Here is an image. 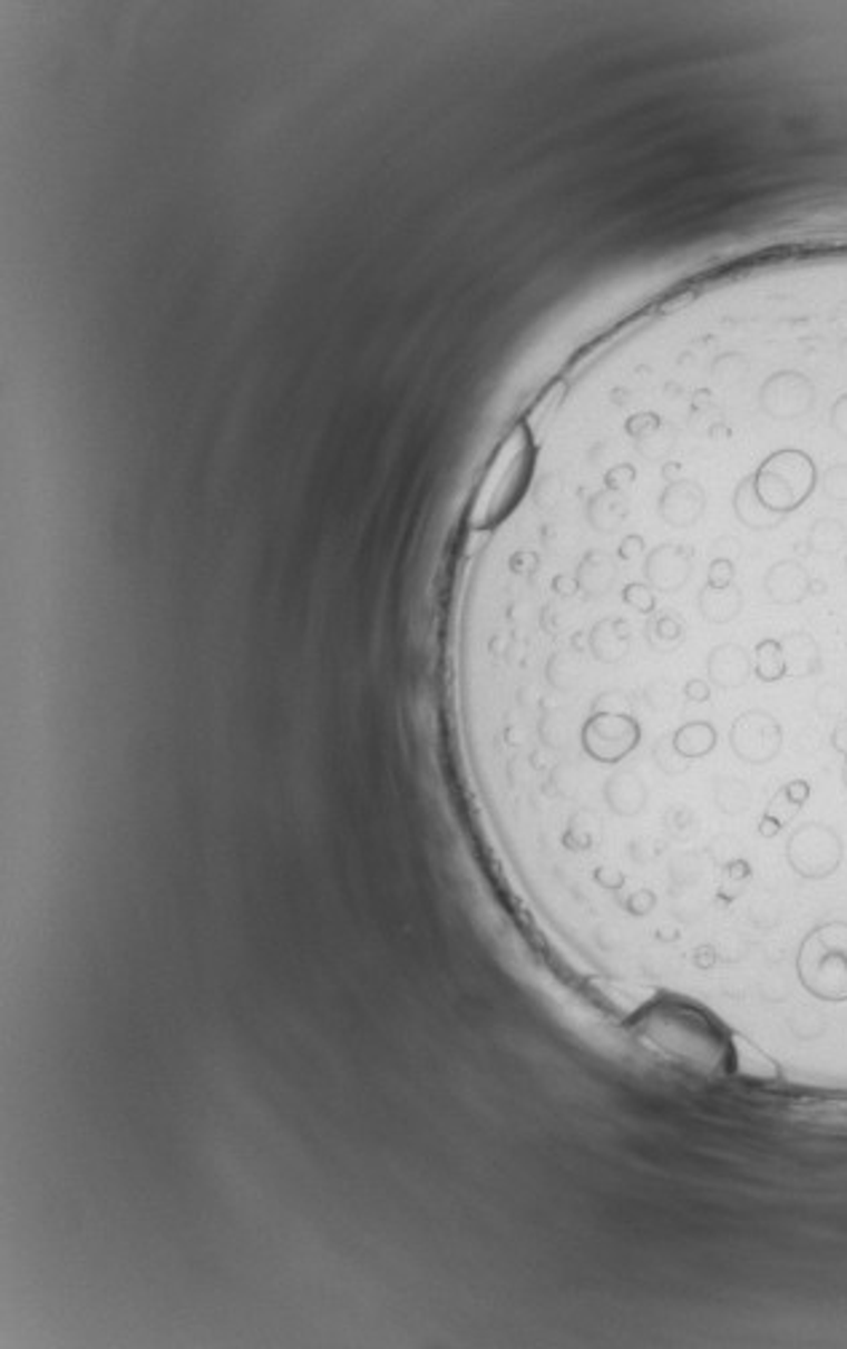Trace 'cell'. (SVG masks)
Listing matches in <instances>:
<instances>
[{
	"label": "cell",
	"mask_w": 847,
	"mask_h": 1349,
	"mask_svg": "<svg viewBox=\"0 0 847 1349\" xmlns=\"http://www.w3.org/2000/svg\"><path fill=\"white\" fill-rule=\"evenodd\" d=\"M843 782H845V790H847V755H845V766H843Z\"/></svg>",
	"instance_id": "34"
},
{
	"label": "cell",
	"mask_w": 847,
	"mask_h": 1349,
	"mask_svg": "<svg viewBox=\"0 0 847 1349\" xmlns=\"http://www.w3.org/2000/svg\"><path fill=\"white\" fill-rule=\"evenodd\" d=\"M713 801L724 814H743L751 807V790L740 780H719L713 785Z\"/></svg>",
	"instance_id": "21"
},
{
	"label": "cell",
	"mask_w": 847,
	"mask_h": 1349,
	"mask_svg": "<svg viewBox=\"0 0 847 1349\" xmlns=\"http://www.w3.org/2000/svg\"><path fill=\"white\" fill-rule=\"evenodd\" d=\"M797 975L820 1001H847V921H826L805 937Z\"/></svg>",
	"instance_id": "2"
},
{
	"label": "cell",
	"mask_w": 847,
	"mask_h": 1349,
	"mask_svg": "<svg viewBox=\"0 0 847 1349\" xmlns=\"http://www.w3.org/2000/svg\"><path fill=\"white\" fill-rule=\"evenodd\" d=\"M834 427H837L847 437V397L837 404V408H834Z\"/></svg>",
	"instance_id": "33"
},
{
	"label": "cell",
	"mask_w": 847,
	"mask_h": 1349,
	"mask_svg": "<svg viewBox=\"0 0 847 1349\" xmlns=\"http://www.w3.org/2000/svg\"><path fill=\"white\" fill-rule=\"evenodd\" d=\"M532 467V431H528L526 423H520V427L509 431L507 440L499 444L491 463H488L486 475H483L478 493L473 498L469 525H473L475 530L491 528V525L505 520L515 504H518L523 490H526Z\"/></svg>",
	"instance_id": "1"
},
{
	"label": "cell",
	"mask_w": 847,
	"mask_h": 1349,
	"mask_svg": "<svg viewBox=\"0 0 847 1349\" xmlns=\"http://www.w3.org/2000/svg\"><path fill=\"white\" fill-rule=\"evenodd\" d=\"M780 648H783L786 659V677H812L824 667V656H820L818 641L810 633H789L780 637Z\"/></svg>",
	"instance_id": "13"
},
{
	"label": "cell",
	"mask_w": 847,
	"mask_h": 1349,
	"mask_svg": "<svg viewBox=\"0 0 847 1349\" xmlns=\"http://www.w3.org/2000/svg\"><path fill=\"white\" fill-rule=\"evenodd\" d=\"M587 654L598 664H620L631 654V624L620 616H609L593 624L587 633Z\"/></svg>",
	"instance_id": "10"
},
{
	"label": "cell",
	"mask_w": 847,
	"mask_h": 1349,
	"mask_svg": "<svg viewBox=\"0 0 847 1349\" xmlns=\"http://www.w3.org/2000/svg\"><path fill=\"white\" fill-rule=\"evenodd\" d=\"M732 576H734L732 563L713 560L711 563V570H708V587H717V589L732 587Z\"/></svg>",
	"instance_id": "30"
},
{
	"label": "cell",
	"mask_w": 847,
	"mask_h": 1349,
	"mask_svg": "<svg viewBox=\"0 0 847 1349\" xmlns=\"http://www.w3.org/2000/svg\"><path fill=\"white\" fill-rule=\"evenodd\" d=\"M807 795H810V785H807L805 780L789 782L783 790H778L776 799L767 803V812L762 817V825H759V833H762L765 839L778 835L780 830L789 825L794 817L799 814V809H802Z\"/></svg>",
	"instance_id": "12"
},
{
	"label": "cell",
	"mask_w": 847,
	"mask_h": 1349,
	"mask_svg": "<svg viewBox=\"0 0 847 1349\" xmlns=\"http://www.w3.org/2000/svg\"><path fill=\"white\" fill-rule=\"evenodd\" d=\"M591 713H612V715H635V702L627 691L606 688L595 694L591 704Z\"/></svg>",
	"instance_id": "25"
},
{
	"label": "cell",
	"mask_w": 847,
	"mask_h": 1349,
	"mask_svg": "<svg viewBox=\"0 0 847 1349\" xmlns=\"http://www.w3.org/2000/svg\"><path fill=\"white\" fill-rule=\"evenodd\" d=\"M765 589L772 603L780 606H794V603L805 600L810 593V578L797 563H778L765 578Z\"/></svg>",
	"instance_id": "15"
},
{
	"label": "cell",
	"mask_w": 847,
	"mask_h": 1349,
	"mask_svg": "<svg viewBox=\"0 0 847 1349\" xmlns=\"http://www.w3.org/2000/svg\"><path fill=\"white\" fill-rule=\"evenodd\" d=\"M644 700H646V704H650L652 710L663 713V710H671L673 707V700H676V696H673V686H671V683H668V681H654V683H650V686L644 688Z\"/></svg>",
	"instance_id": "28"
},
{
	"label": "cell",
	"mask_w": 847,
	"mask_h": 1349,
	"mask_svg": "<svg viewBox=\"0 0 847 1349\" xmlns=\"http://www.w3.org/2000/svg\"><path fill=\"white\" fill-rule=\"evenodd\" d=\"M601 799H604L609 814L620 817V820H631V817L644 812L646 803H650V788H646V782L641 780L635 769H620L604 780Z\"/></svg>",
	"instance_id": "8"
},
{
	"label": "cell",
	"mask_w": 847,
	"mask_h": 1349,
	"mask_svg": "<svg viewBox=\"0 0 847 1349\" xmlns=\"http://www.w3.org/2000/svg\"><path fill=\"white\" fill-rule=\"evenodd\" d=\"M684 696L694 704H703L711 700V686H708V681H703V677H692V681H687Z\"/></svg>",
	"instance_id": "31"
},
{
	"label": "cell",
	"mask_w": 847,
	"mask_h": 1349,
	"mask_svg": "<svg viewBox=\"0 0 847 1349\" xmlns=\"http://www.w3.org/2000/svg\"><path fill=\"white\" fill-rule=\"evenodd\" d=\"M843 541H845V530H843V525H839V522L820 520L816 525V528H812V536H810L812 549H818V551H837L839 547H843Z\"/></svg>",
	"instance_id": "26"
},
{
	"label": "cell",
	"mask_w": 847,
	"mask_h": 1349,
	"mask_svg": "<svg viewBox=\"0 0 847 1349\" xmlns=\"http://www.w3.org/2000/svg\"><path fill=\"white\" fill-rule=\"evenodd\" d=\"M831 744H834V750H837V753L847 755V717H839L837 726H834V731H831Z\"/></svg>",
	"instance_id": "32"
},
{
	"label": "cell",
	"mask_w": 847,
	"mask_h": 1349,
	"mask_svg": "<svg viewBox=\"0 0 847 1349\" xmlns=\"http://www.w3.org/2000/svg\"><path fill=\"white\" fill-rule=\"evenodd\" d=\"M646 584L660 593H679L692 576V549L681 544H663L652 549L644 563Z\"/></svg>",
	"instance_id": "7"
},
{
	"label": "cell",
	"mask_w": 847,
	"mask_h": 1349,
	"mask_svg": "<svg viewBox=\"0 0 847 1349\" xmlns=\"http://www.w3.org/2000/svg\"><path fill=\"white\" fill-rule=\"evenodd\" d=\"M652 761H654V766H658L668 776L684 774V771L690 769V763H692V761H687V757L679 753L676 744H673V736L671 734L658 736V740L652 742Z\"/></svg>",
	"instance_id": "22"
},
{
	"label": "cell",
	"mask_w": 847,
	"mask_h": 1349,
	"mask_svg": "<svg viewBox=\"0 0 847 1349\" xmlns=\"http://www.w3.org/2000/svg\"><path fill=\"white\" fill-rule=\"evenodd\" d=\"M824 490L834 501H847V463L831 467L824 477Z\"/></svg>",
	"instance_id": "29"
},
{
	"label": "cell",
	"mask_w": 847,
	"mask_h": 1349,
	"mask_svg": "<svg viewBox=\"0 0 847 1349\" xmlns=\"http://www.w3.org/2000/svg\"><path fill=\"white\" fill-rule=\"evenodd\" d=\"M622 603L631 606L633 610H639V614H654V593L650 584H625V589H622Z\"/></svg>",
	"instance_id": "27"
},
{
	"label": "cell",
	"mask_w": 847,
	"mask_h": 1349,
	"mask_svg": "<svg viewBox=\"0 0 847 1349\" xmlns=\"http://www.w3.org/2000/svg\"><path fill=\"white\" fill-rule=\"evenodd\" d=\"M730 747L732 753L743 763L751 766H765L772 763L783 747V729H780L778 717L767 710H746L734 717L730 729Z\"/></svg>",
	"instance_id": "6"
},
{
	"label": "cell",
	"mask_w": 847,
	"mask_h": 1349,
	"mask_svg": "<svg viewBox=\"0 0 847 1349\" xmlns=\"http://www.w3.org/2000/svg\"><path fill=\"white\" fill-rule=\"evenodd\" d=\"M665 833L673 841H690L698 833V817L684 803H671L665 812Z\"/></svg>",
	"instance_id": "23"
},
{
	"label": "cell",
	"mask_w": 847,
	"mask_h": 1349,
	"mask_svg": "<svg viewBox=\"0 0 847 1349\" xmlns=\"http://www.w3.org/2000/svg\"><path fill=\"white\" fill-rule=\"evenodd\" d=\"M753 485H757V493L767 509L786 515V511L797 509L799 504L812 493L816 467H812V461L805 453L780 450V453L770 456L762 463Z\"/></svg>",
	"instance_id": "3"
},
{
	"label": "cell",
	"mask_w": 847,
	"mask_h": 1349,
	"mask_svg": "<svg viewBox=\"0 0 847 1349\" xmlns=\"http://www.w3.org/2000/svg\"><path fill=\"white\" fill-rule=\"evenodd\" d=\"M671 736H673V744H676V750L687 757V761H698V757L711 755L713 747H717V742H719L717 729H713L708 721L684 723V726H679Z\"/></svg>",
	"instance_id": "18"
},
{
	"label": "cell",
	"mask_w": 847,
	"mask_h": 1349,
	"mask_svg": "<svg viewBox=\"0 0 847 1349\" xmlns=\"http://www.w3.org/2000/svg\"><path fill=\"white\" fill-rule=\"evenodd\" d=\"M641 723L635 715L591 713L580 726V750L598 766H617L641 744Z\"/></svg>",
	"instance_id": "4"
},
{
	"label": "cell",
	"mask_w": 847,
	"mask_h": 1349,
	"mask_svg": "<svg viewBox=\"0 0 847 1349\" xmlns=\"http://www.w3.org/2000/svg\"><path fill=\"white\" fill-rule=\"evenodd\" d=\"M843 839L829 825L820 822H807L791 830L789 841H786V860L797 876L807 881L829 879L843 866Z\"/></svg>",
	"instance_id": "5"
},
{
	"label": "cell",
	"mask_w": 847,
	"mask_h": 1349,
	"mask_svg": "<svg viewBox=\"0 0 847 1349\" xmlns=\"http://www.w3.org/2000/svg\"><path fill=\"white\" fill-rule=\"evenodd\" d=\"M816 707L824 717H843L847 713V688L843 683H824L816 691Z\"/></svg>",
	"instance_id": "24"
},
{
	"label": "cell",
	"mask_w": 847,
	"mask_h": 1349,
	"mask_svg": "<svg viewBox=\"0 0 847 1349\" xmlns=\"http://www.w3.org/2000/svg\"><path fill=\"white\" fill-rule=\"evenodd\" d=\"M762 402H765L767 413H772L778 418H794V416H802L805 410L810 408L812 391H810V385L802 381H786V378H780V381H772L770 385H765Z\"/></svg>",
	"instance_id": "14"
},
{
	"label": "cell",
	"mask_w": 847,
	"mask_h": 1349,
	"mask_svg": "<svg viewBox=\"0 0 847 1349\" xmlns=\"http://www.w3.org/2000/svg\"><path fill=\"white\" fill-rule=\"evenodd\" d=\"M734 511H738V517L743 520V525H749V528H753V530L772 528V525L780 522L778 511L767 509L762 504V498H759L753 480L740 482L738 493H734Z\"/></svg>",
	"instance_id": "19"
},
{
	"label": "cell",
	"mask_w": 847,
	"mask_h": 1349,
	"mask_svg": "<svg viewBox=\"0 0 847 1349\" xmlns=\"http://www.w3.org/2000/svg\"><path fill=\"white\" fill-rule=\"evenodd\" d=\"M705 673L708 681L717 688H743L753 675V659L749 651L738 646V643H721L708 654Z\"/></svg>",
	"instance_id": "9"
},
{
	"label": "cell",
	"mask_w": 847,
	"mask_h": 1349,
	"mask_svg": "<svg viewBox=\"0 0 847 1349\" xmlns=\"http://www.w3.org/2000/svg\"><path fill=\"white\" fill-rule=\"evenodd\" d=\"M644 637H646V646H650L654 654L665 656L673 654L681 643L687 641V624L676 610H663V614H652V619L646 622L644 627Z\"/></svg>",
	"instance_id": "16"
},
{
	"label": "cell",
	"mask_w": 847,
	"mask_h": 1349,
	"mask_svg": "<svg viewBox=\"0 0 847 1349\" xmlns=\"http://www.w3.org/2000/svg\"><path fill=\"white\" fill-rule=\"evenodd\" d=\"M698 606H700V614H703L705 622L730 624L738 619L740 610H743V595H740L734 587H724V589L705 587L698 597Z\"/></svg>",
	"instance_id": "17"
},
{
	"label": "cell",
	"mask_w": 847,
	"mask_h": 1349,
	"mask_svg": "<svg viewBox=\"0 0 847 1349\" xmlns=\"http://www.w3.org/2000/svg\"><path fill=\"white\" fill-rule=\"evenodd\" d=\"M705 496L698 485L690 480L671 482L660 496V517L673 528H690L703 515Z\"/></svg>",
	"instance_id": "11"
},
{
	"label": "cell",
	"mask_w": 847,
	"mask_h": 1349,
	"mask_svg": "<svg viewBox=\"0 0 847 1349\" xmlns=\"http://www.w3.org/2000/svg\"><path fill=\"white\" fill-rule=\"evenodd\" d=\"M753 677H759L762 683L783 681L786 659H783V648H780V641L767 637V641L757 643V648H753Z\"/></svg>",
	"instance_id": "20"
}]
</instances>
